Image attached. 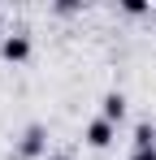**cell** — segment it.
<instances>
[{"mask_svg": "<svg viewBox=\"0 0 156 160\" xmlns=\"http://www.w3.org/2000/svg\"><path fill=\"white\" fill-rule=\"evenodd\" d=\"M0 56H4L9 65H22L26 56H30V35H4V43H0Z\"/></svg>", "mask_w": 156, "mask_h": 160, "instance_id": "6da1fadb", "label": "cell"}, {"mask_svg": "<svg viewBox=\"0 0 156 160\" xmlns=\"http://www.w3.org/2000/svg\"><path fill=\"white\" fill-rule=\"evenodd\" d=\"M44 143H48L44 126H30V130L22 134V143H18V156H22V160H35V156H44Z\"/></svg>", "mask_w": 156, "mask_h": 160, "instance_id": "7a4b0ae2", "label": "cell"}, {"mask_svg": "<svg viewBox=\"0 0 156 160\" xmlns=\"http://www.w3.org/2000/svg\"><path fill=\"white\" fill-rule=\"evenodd\" d=\"M82 138H87V147H108V143L117 138V126H113V121H104V117H96V121L87 126Z\"/></svg>", "mask_w": 156, "mask_h": 160, "instance_id": "3957f363", "label": "cell"}, {"mask_svg": "<svg viewBox=\"0 0 156 160\" xmlns=\"http://www.w3.org/2000/svg\"><path fill=\"white\" fill-rule=\"evenodd\" d=\"M100 117H104V121H113V126H117V121L126 117V95H122V91H108V95L100 100Z\"/></svg>", "mask_w": 156, "mask_h": 160, "instance_id": "277c9868", "label": "cell"}, {"mask_svg": "<svg viewBox=\"0 0 156 160\" xmlns=\"http://www.w3.org/2000/svg\"><path fill=\"white\" fill-rule=\"evenodd\" d=\"M148 147H156V130L148 121H139L134 126V152H148Z\"/></svg>", "mask_w": 156, "mask_h": 160, "instance_id": "5b68a950", "label": "cell"}, {"mask_svg": "<svg viewBox=\"0 0 156 160\" xmlns=\"http://www.w3.org/2000/svg\"><path fill=\"white\" fill-rule=\"evenodd\" d=\"M130 160H156V147H148V152H130Z\"/></svg>", "mask_w": 156, "mask_h": 160, "instance_id": "8992f818", "label": "cell"}, {"mask_svg": "<svg viewBox=\"0 0 156 160\" xmlns=\"http://www.w3.org/2000/svg\"><path fill=\"white\" fill-rule=\"evenodd\" d=\"M48 160H65V156H48Z\"/></svg>", "mask_w": 156, "mask_h": 160, "instance_id": "52a82bcc", "label": "cell"}]
</instances>
